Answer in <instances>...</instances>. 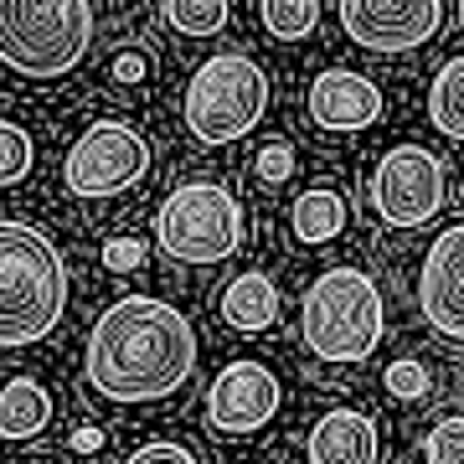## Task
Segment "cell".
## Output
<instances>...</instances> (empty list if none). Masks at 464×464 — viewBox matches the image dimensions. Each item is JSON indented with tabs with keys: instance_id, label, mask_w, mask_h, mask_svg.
Masks as SVG:
<instances>
[{
	"instance_id": "obj_27",
	"label": "cell",
	"mask_w": 464,
	"mask_h": 464,
	"mask_svg": "<svg viewBox=\"0 0 464 464\" xmlns=\"http://www.w3.org/2000/svg\"><path fill=\"white\" fill-rule=\"evenodd\" d=\"M72 444H78V454H99L103 433H99V429H78V439H72Z\"/></svg>"
},
{
	"instance_id": "obj_9",
	"label": "cell",
	"mask_w": 464,
	"mask_h": 464,
	"mask_svg": "<svg viewBox=\"0 0 464 464\" xmlns=\"http://www.w3.org/2000/svg\"><path fill=\"white\" fill-rule=\"evenodd\" d=\"M279 413V377L264 362H227L207 387V423L222 439H248Z\"/></svg>"
},
{
	"instance_id": "obj_17",
	"label": "cell",
	"mask_w": 464,
	"mask_h": 464,
	"mask_svg": "<svg viewBox=\"0 0 464 464\" xmlns=\"http://www.w3.org/2000/svg\"><path fill=\"white\" fill-rule=\"evenodd\" d=\"M429 119L433 130H444L449 140H464V57H454V63H444L433 72Z\"/></svg>"
},
{
	"instance_id": "obj_25",
	"label": "cell",
	"mask_w": 464,
	"mask_h": 464,
	"mask_svg": "<svg viewBox=\"0 0 464 464\" xmlns=\"http://www.w3.org/2000/svg\"><path fill=\"white\" fill-rule=\"evenodd\" d=\"M103 264L114 268V274H130V268L145 264V243H140V237H114V243L103 248Z\"/></svg>"
},
{
	"instance_id": "obj_4",
	"label": "cell",
	"mask_w": 464,
	"mask_h": 464,
	"mask_svg": "<svg viewBox=\"0 0 464 464\" xmlns=\"http://www.w3.org/2000/svg\"><path fill=\"white\" fill-rule=\"evenodd\" d=\"M93 5L83 0H0V63L21 78H63L88 57Z\"/></svg>"
},
{
	"instance_id": "obj_3",
	"label": "cell",
	"mask_w": 464,
	"mask_h": 464,
	"mask_svg": "<svg viewBox=\"0 0 464 464\" xmlns=\"http://www.w3.org/2000/svg\"><path fill=\"white\" fill-rule=\"evenodd\" d=\"M387 331V304L366 268H325L299 299V335L320 362H366Z\"/></svg>"
},
{
	"instance_id": "obj_13",
	"label": "cell",
	"mask_w": 464,
	"mask_h": 464,
	"mask_svg": "<svg viewBox=\"0 0 464 464\" xmlns=\"http://www.w3.org/2000/svg\"><path fill=\"white\" fill-rule=\"evenodd\" d=\"M310 464H377V423L362 408H331L310 429Z\"/></svg>"
},
{
	"instance_id": "obj_2",
	"label": "cell",
	"mask_w": 464,
	"mask_h": 464,
	"mask_svg": "<svg viewBox=\"0 0 464 464\" xmlns=\"http://www.w3.org/2000/svg\"><path fill=\"white\" fill-rule=\"evenodd\" d=\"M67 310V264L32 222L0 217V351L36 346Z\"/></svg>"
},
{
	"instance_id": "obj_11",
	"label": "cell",
	"mask_w": 464,
	"mask_h": 464,
	"mask_svg": "<svg viewBox=\"0 0 464 464\" xmlns=\"http://www.w3.org/2000/svg\"><path fill=\"white\" fill-rule=\"evenodd\" d=\"M418 310L439 335H464V227H444L433 237L418 274Z\"/></svg>"
},
{
	"instance_id": "obj_6",
	"label": "cell",
	"mask_w": 464,
	"mask_h": 464,
	"mask_svg": "<svg viewBox=\"0 0 464 464\" xmlns=\"http://www.w3.org/2000/svg\"><path fill=\"white\" fill-rule=\"evenodd\" d=\"M268 72L243 52H217L186 83V130L201 145H232L264 119Z\"/></svg>"
},
{
	"instance_id": "obj_21",
	"label": "cell",
	"mask_w": 464,
	"mask_h": 464,
	"mask_svg": "<svg viewBox=\"0 0 464 464\" xmlns=\"http://www.w3.org/2000/svg\"><path fill=\"white\" fill-rule=\"evenodd\" d=\"M423 464H464V418L449 413L423 433Z\"/></svg>"
},
{
	"instance_id": "obj_22",
	"label": "cell",
	"mask_w": 464,
	"mask_h": 464,
	"mask_svg": "<svg viewBox=\"0 0 464 464\" xmlns=\"http://www.w3.org/2000/svg\"><path fill=\"white\" fill-rule=\"evenodd\" d=\"M382 382H387V398H398V402H418L429 392V372H423V362H413V356L392 362Z\"/></svg>"
},
{
	"instance_id": "obj_8",
	"label": "cell",
	"mask_w": 464,
	"mask_h": 464,
	"mask_svg": "<svg viewBox=\"0 0 464 464\" xmlns=\"http://www.w3.org/2000/svg\"><path fill=\"white\" fill-rule=\"evenodd\" d=\"M150 170V145L130 124L119 119H99L78 134V145L67 150V166H63V181L72 197H119L130 186L145 181Z\"/></svg>"
},
{
	"instance_id": "obj_15",
	"label": "cell",
	"mask_w": 464,
	"mask_h": 464,
	"mask_svg": "<svg viewBox=\"0 0 464 464\" xmlns=\"http://www.w3.org/2000/svg\"><path fill=\"white\" fill-rule=\"evenodd\" d=\"M52 423V392L36 377H11L0 387V439H36Z\"/></svg>"
},
{
	"instance_id": "obj_26",
	"label": "cell",
	"mask_w": 464,
	"mask_h": 464,
	"mask_svg": "<svg viewBox=\"0 0 464 464\" xmlns=\"http://www.w3.org/2000/svg\"><path fill=\"white\" fill-rule=\"evenodd\" d=\"M114 78L119 83H145V57H140V52H119L114 57Z\"/></svg>"
},
{
	"instance_id": "obj_12",
	"label": "cell",
	"mask_w": 464,
	"mask_h": 464,
	"mask_svg": "<svg viewBox=\"0 0 464 464\" xmlns=\"http://www.w3.org/2000/svg\"><path fill=\"white\" fill-rule=\"evenodd\" d=\"M310 119L331 134H356L382 119V88L366 72L351 67H325L310 83Z\"/></svg>"
},
{
	"instance_id": "obj_14",
	"label": "cell",
	"mask_w": 464,
	"mask_h": 464,
	"mask_svg": "<svg viewBox=\"0 0 464 464\" xmlns=\"http://www.w3.org/2000/svg\"><path fill=\"white\" fill-rule=\"evenodd\" d=\"M222 320L243 335L268 331V325L279 320V284L268 279V274H258V268L237 274V279L222 289Z\"/></svg>"
},
{
	"instance_id": "obj_5",
	"label": "cell",
	"mask_w": 464,
	"mask_h": 464,
	"mask_svg": "<svg viewBox=\"0 0 464 464\" xmlns=\"http://www.w3.org/2000/svg\"><path fill=\"white\" fill-rule=\"evenodd\" d=\"M248 237V217L232 186L217 181H186L176 186L160 212H155V248L166 253L170 264L186 268H212L227 264L232 253Z\"/></svg>"
},
{
	"instance_id": "obj_7",
	"label": "cell",
	"mask_w": 464,
	"mask_h": 464,
	"mask_svg": "<svg viewBox=\"0 0 464 464\" xmlns=\"http://www.w3.org/2000/svg\"><path fill=\"white\" fill-rule=\"evenodd\" d=\"M449 201V170L423 145H392L372 170V212L398 232L429 227Z\"/></svg>"
},
{
	"instance_id": "obj_23",
	"label": "cell",
	"mask_w": 464,
	"mask_h": 464,
	"mask_svg": "<svg viewBox=\"0 0 464 464\" xmlns=\"http://www.w3.org/2000/svg\"><path fill=\"white\" fill-rule=\"evenodd\" d=\"M124 464H197V454H191L181 439H150V444H140Z\"/></svg>"
},
{
	"instance_id": "obj_18",
	"label": "cell",
	"mask_w": 464,
	"mask_h": 464,
	"mask_svg": "<svg viewBox=\"0 0 464 464\" xmlns=\"http://www.w3.org/2000/svg\"><path fill=\"white\" fill-rule=\"evenodd\" d=\"M160 16H166L181 36H217L227 26L232 11H227V0H166Z\"/></svg>"
},
{
	"instance_id": "obj_24",
	"label": "cell",
	"mask_w": 464,
	"mask_h": 464,
	"mask_svg": "<svg viewBox=\"0 0 464 464\" xmlns=\"http://www.w3.org/2000/svg\"><path fill=\"white\" fill-rule=\"evenodd\" d=\"M289 170H295V150L284 145V140H274V145H264V155H258V176L264 181H289Z\"/></svg>"
},
{
	"instance_id": "obj_20",
	"label": "cell",
	"mask_w": 464,
	"mask_h": 464,
	"mask_svg": "<svg viewBox=\"0 0 464 464\" xmlns=\"http://www.w3.org/2000/svg\"><path fill=\"white\" fill-rule=\"evenodd\" d=\"M32 134L21 130V124H11V119H0V186H16L32 176Z\"/></svg>"
},
{
	"instance_id": "obj_16",
	"label": "cell",
	"mask_w": 464,
	"mask_h": 464,
	"mask_svg": "<svg viewBox=\"0 0 464 464\" xmlns=\"http://www.w3.org/2000/svg\"><path fill=\"white\" fill-rule=\"evenodd\" d=\"M289 227H295L299 243H331V237H341V227H346V197H341L335 186L304 191V197H295V207H289Z\"/></svg>"
},
{
	"instance_id": "obj_1",
	"label": "cell",
	"mask_w": 464,
	"mask_h": 464,
	"mask_svg": "<svg viewBox=\"0 0 464 464\" xmlns=\"http://www.w3.org/2000/svg\"><path fill=\"white\" fill-rule=\"evenodd\" d=\"M83 372L88 387L109 402H160L197 372V325L166 299L124 295L93 320Z\"/></svg>"
},
{
	"instance_id": "obj_19",
	"label": "cell",
	"mask_w": 464,
	"mask_h": 464,
	"mask_svg": "<svg viewBox=\"0 0 464 464\" xmlns=\"http://www.w3.org/2000/svg\"><path fill=\"white\" fill-rule=\"evenodd\" d=\"M258 16H264L268 36H279V42H299V36L315 32L320 0H264V5H258Z\"/></svg>"
},
{
	"instance_id": "obj_10",
	"label": "cell",
	"mask_w": 464,
	"mask_h": 464,
	"mask_svg": "<svg viewBox=\"0 0 464 464\" xmlns=\"http://www.w3.org/2000/svg\"><path fill=\"white\" fill-rule=\"evenodd\" d=\"M341 26L366 52H413L444 26L439 0H341Z\"/></svg>"
}]
</instances>
